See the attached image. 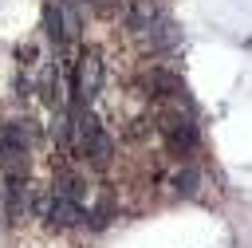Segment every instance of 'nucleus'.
I'll return each instance as SVG.
<instances>
[{
  "label": "nucleus",
  "instance_id": "obj_1",
  "mask_svg": "<svg viewBox=\"0 0 252 248\" xmlns=\"http://www.w3.org/2000/svg\"><path fill=\"white\" fill-rule=\"evenodd\" d=\"M47 220L51 224H75V220H83V209L75 205V201H67V197H51V205H47Z\"/></svg>",
  "mask_w": 252,
  "mask_h": 248
},
{
  "label": "nucleus",
  "instance_id": "obj_2",
  "mask_svg": "<svg viewBox=\"0 0 252 248\" xmlns=\"http://www.w3.org/2000/svg\"><path fill=\"white\" fill-rule=\"evenodd\" d=\"M43 28L51 43H67V28H63V4H43Z\"/></svg>",
  "mask_w": 252,
  "mask_h": 248
},
{
  "label": "nucleus",
  "instance_id": "obj_3",
  "mask_svg": "<svg viewBox=\"0 0 252 248\" xmlns=\"http://www.w3.org/2000/svg\"><path fill=\"white\" fill-rule=\"evenodd\" d=\"M83 150H87V157H91L94 165H106V161H110V154H114V142L98 130L94 138H87V142H83Z\"/></svg>",
  "mask_w": 252,
  "mask_h": 248
},
{
  "label": "nucleus",
  "instance_id": "obj_4",
  "mask_svg": "<svg viewBox=\"0 0 252 248\" xmlns=\"http://www.w3.org/2000/svg\"><path fill=\"white\" fill-rule=\"evenodd\" d=\"M169 142L189 150V146L197 142V130H193V122H189V118H169Z\"/></svg>",
  "mask_w": 252,
  "mask_h": 248
},
{
  "label": "nucleus",
  "instance_id": "obj_5",
  "mask_svg": "<svg viewBox=\"0 0 252 248\" xmlns=\"http://www.w3.org/2000/svg\"><path fill=\"white\" fill-rule=\"evenodd\" d=\"M150 35H154V43H158V47H173V43L181 39V35L173 31V24H169V20H158V28H154Z\"/></svg>",
  "mask_w": 252,
  "mask_h": 248
},
{
  "label": "nucleus",
  "instance_id": "obj_6",
  "mask_svg": "<svg viewBox=\"0 0 252 248\" xmlns=\"http://www.w3.org/2000/svg\"><path fill=\"white\" fill-rule=\"evenodd\" d=\"M24 205V177H8V213L16 217Z\"/></svg>",
  "mask_w": 252,
  "mask_h": 248
},
{
  "label": "nucleus",
  "instance_id": "obj_7",
  "mask_svg": "<svg viewBox=\"0 0 252 248\" xmlns=\"http://www.w3.org/2000/svg\"><path fill=\"white\" fill-rule=\"evenodd\" d=\"M197 181H201V173H197L193 165H185V169H181V173L173 177V185H177L181 193H197Z\"/></svg>",
  "mask_w": 252,
  "mask_h": 248
},
{
  "label": "nucleus",
  "instance_id": "obj_8",
  "mask_svg": "<svg viewBox=\"0 0 252 248\" xmlns=\"http://www.w3.org/2000/svg\"><path fill=\"white\" fill-rule=\"evenodd\" d=\"M154 87L158 91H169V94H181V79L169 75V71H154Z\"/></svg>",
  "mask_w": 252,
  "mask_h": 248
},
{
  "label": "nucleus",
  "instance_id": "obj_9",
  "mask_svg": "<svg viewBox=\"0 0 252 248\" xmlns=\"http://www.w3.org/2000/svg\"><path fill=\"white\" fill-rule=\"evenodd\" d=\"M59 197H67V201L79 205V197H83V181H79V177H63V181H59Z\"/></svg>",
  "mask_w": 252,
  "mask_h": 248
},
{
  "label": "nucleus",
  "instance_id": "obj_10",
  "mask_svg": "<svg viewBox=\"0 0 252 248\" xmlns=\"http://www.w3.org/2000/svg\"><path fill=\"white\" fill-rule=\"evenodd\" d=\"M106 220H110V201H102V205H98V209L91 213V224H94V228H102Z\"/></svg>",
  "mask_w": 252,
  "mask_h": 248
}]
</instances>
